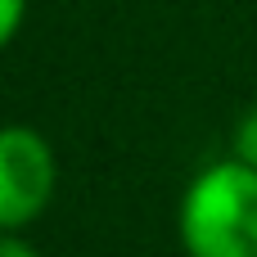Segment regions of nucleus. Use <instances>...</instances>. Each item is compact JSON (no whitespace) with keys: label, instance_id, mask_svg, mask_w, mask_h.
<instances>
[{"label":"nucleus","instance_id":"obj_3","mask_svg":"<svg viewBox=\"0 0 257 257\" xmlns=\"http://www.w3.org/2000/svg\"><path fill=\"white\" fill-rule=\"evenodd\" d=\"M235 158L248 163V167L257 172V108H253V113H244L239 126H235Z\"/></svg>","mask_w":257,"mask_h":257},{"label":"nucleus","instance_id":"obj_4","mask_svg":"<svg viewBox=\"0 0 257 257\" xmlns=\"http://www.w3.org/2000/svg\"><path fill=\"white\" fill-rule=\"evenodd\" d=\"M23 18H27V0H0V50L18 36Z\"/></svg>","mask_w":257,"mask_h":257},{"label":"nucleus","instance_id":"obj_5","mask_svg":"<svg viewBox=\"0 0 257 257\" xmlns=\"http://www.w3.org/2000/svg\"><path fill=\"white\" fill-rule=\"evenodd\" d=\"M0 257H41V253H36L23 235H5V230H0Z\"/></svg>","mask_w":257,"mask_h":257},{"label":"nucleus","instance_id":"obj_2","mask_svg":"<svg viewBox=\"0 0 257 257\" xmlns=\"http://www.w3.org/2000/svg\"><path fill=\"white\" fill-rule=\"evenodd\" d=\"M59 163L41 131L32 126H0V230H27L54 199Z\"/></svg>","mask_w":257,"mask_h":257},{"label":"nucleus","instance_id":"obj_1","mask_svg":"<svg viewBox=\"0 0 257 257\" xmlns=\"http://www.w3.org/2000/svg\"><path fill=\"white\" fill-rule=\"evenodd\" d=\"M185 257H257V172L239 158L203 167L176 208Z\"/></svg>","mask_w":257,"mask_h":257}]
</instances>
